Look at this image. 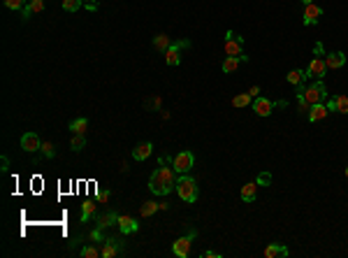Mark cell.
I'll return each instance as SVG.
<instances>
[{
	"label": "cell",
	"instance_id": "obj_1",
	"mask_svg": "<svg viewBox=\"0 0 348 258\" xmlns=\"http://www.w3.org/2000/svg\"><path fill=\"white\" fill-rule=\"evenodd\" d=\"M177 186V170L172 165V156H160L158 158V168L153 170L151 179H149V189L153 195H170Z\"/></svg>",
	"mask_w": 348,
	"mask_h": 258
},
{
	"label": "cell",
	"instance_id": "obj_2",
	"mask_svg": "<svg viewBox=\"0 0 348 258\" xmlns=\"http://www.w3.org/2000/svg\"><path fill=\"white\" fill-rule=\"evenodd\" d=\"M325 72H327V65H325V49H323V42H316L313 47V58H311L309 68L304 70V77L306 79H323Z\"/></svg>",
	"mask_w": 348,
	"mask_h": 258
},
{
	"label": "cell",
	"instance_id": "obj_3",
	"mask_svg": "<svg viewBox=\"0 0 348 258\" xmlns=\"http://www.w3.org/2000/svg\"><path fill=\"white\" fill-rule=\"evenodd\" d=\"M174 191H177L179 198H181L184 202H188V205L197 202V195H200V191H197V182L190 175H179Z\"/></svg>",
	"mask_w": 348,
	"mask_h": 258
},
{
	"label": "cell",
	"instance_id": "obj_4",
	"mask_svg": "<svg viewBox=\"0 0 348 258\" xmlns=\"http://www.w3.org/2000/svg\"><path fill=\"white\" fill-rule=\"evenodd\" d=\"M329 98L327 88H325L323 79H313L309 86H304V100L309 105H318V102H325Z\"/></svg>",
	"mask_w": 348,
	"mask_h": 258
},
{
	"label": "cell",
	"instance_id": "obj_5",
	"mask_svg": "<svg viewBox=\"0 0 348 258\" xmlns=\"http://www.w3.org/2000/svg\"><path fill=\"white\" fill-rule=\"evenodd\" d=\"M197 237V230L195 228H190L188 235H184V237H179L172 242V253L177 258H188L190 256V246H193V242H195Z\"/></svg>",
	"mask_w": 348,
	"mask_h": 258
},
{
	"label": "cell",
	"instance_id": "obj_6",
	"mask_svg": "<svg viewBox=\"0 0 348 258\" xmlns=\"http://www.w3.org/2000/svg\"><path fill=\"white\" fill-rule=\"evenodd\" d=\"M223 51H225V56H244V38L234 31H228L223 40Z\"/></svg>",
	"mask_w": 348,
	"mask_h": 258
},
{
	"label": "cell",
	"instance_id": "obj_7",
	"mask_svg": "<svg viewBox=\"0 0 348 258\" xmlns=\"http://www.w3.org/2000/svg\"><path fill=\"white\" fill-rule=\"evenodd\" d=\"M100 253L102 258H116V256H123L126 253V242L121 237H105L100 246Z\"/></svg>",
	"mask_w": 348,
	"mask_h": 258
},
{
	"label": "cell",
	"instance_id": "obj_8",
	"mask_svg": "<svg viewBox=\"0 0 348 258\" xmlns=\"http://www.w3.org/2000/svg\"><path fill=\"white\" fill-rule=\"evenodd\" d=\"M172 165H174V170H177V175H188L190 170H193V165H195V154L193 151H179L177 156L172 158Z\"/></svg>",
	"mask_w": 348,
	"mask_h": 258
},
{
	"label": "cell",
	"instance_id": "obj_9",
	"mask_svg": "<svg viewBox=\"0 0 348 258\" xmlns=\"http://www.w3.org/2000/svg\"><path fill=\"white\" fill-rule=\"evenodd\" d=\"M188 47H190V40H179V42H172V47L163 54L165 63L172 65V68L179 65V63H181V49H188Z\"/></svg>",
	"mask_w": 348,
	"mask_h": 258
},
{
	"label": "cell",
	"instance_id": "obj_10",
	"mask_svg": "<svg viewBox=\"0 0 348 258\" xmlns=\"http://www.w3.org/2000/svg\"><path fill=\"white\" fill-rule=\"evenodd\" d=\"M253 112L258 114V116H269V114L276 109V102L269 100V98H265V95H258V98H253Z\"/></svg>",
	"mask_w": 348,
	"mask_h": 258
},
{
	"label": "cell",
	"instance_id": "obj_11",
	"mask_svg": "<svg viewBox=\"0 0 348 258\" xmlns=\"http://www.w3.org/2000/svg\"><path fill=\"white\" fill-rule=\"evenodd\" d=\"M323 17V7H318L316 3H311V5H304V14H302V24L304 26H316Z\"/></svg>",
	"mask_w": 348,
	"mask_h": 258
},
{
	"label": "cell",
	"instance_id": "obj_12",
	"mask_svg": "<svg viewBox=\"0 0 348 258\" xmlns=\"http://www.w3.org/2000/svg\"><path fill=\"white\" fill-rule=\"evenodd\" d=\"M21 149L28 151V154H38L40 149H42V140H40L38 133H26V135H21Z\"/></svg>",
	"mask_w": 348,
	"mask_h": 258
},
{
	"label": "cell",
	"instance_id": "obj_13",
	"mask_svg": "<svg viewBox=\"0 0 348 258\" xmlns=\"http://www.w3.org/2000/svg\"><path fill=\"white\" fill-rule=\"evenodd\" d=\"M119 233L121 235H135L139 230V223L135 216H128V214H119Z\"/></svg>",
	"mask_w": 348,
	"mask_h": 258
},
{
	"label": "cell",
	"instance_id": "obj_14",
	"mask_svg": "<svg viewBox=\"0 0 348 258\" xmlns=\"http://www.w3.org/2000/svg\"><path fill=\"white\" fill-rule=\"evenodd\" d=\"M262 256L265 258H288L290 256V249H288L285 244H281V242H272V244L265 246Z\"/></svg>",
	"mask_w": 348,
	"mask_h": 258
},
{
	"label": "cell",
	"instance_id": "obj_15",
	"mask_svg": "<svg viewBox=\"0 0 348 258\" xmlns=\"http://www.w3.org/2000/svg\"><path fill=\"white\" fill-rule=\"evenodd\" d=\"M116 223H119V214L114 209H109V212H105V214H100L95 219V228H100V230H107V228L116 226Z\"/></svg>",
	"mask_w": 348,
	"mask_h": 258
},
{
	"label": "cell",
	"instance_id": "obj_16",
	"mask_svg": "<svg viewBox=\"0 0 348 258\" xmlns=\"http://www.w3.org/2000/svg\"><path fill=\"white\" fill-rule=\"evenodd\" d=\"M45 3H47V0H28V3H26V7H24V12H21V19L28 21L33 14L45 12Z\"/></svg>",
	"mask_w": 348,
	"mask_h": 258
},
{
	"label": "cell",
	"instance_id": "obj_17",
	"mask_svg": "<svg viewBox=\"0 0 348 258\" xmlns=\"http://www.w3.org/2000/svg\"><path fill=\"white\" fill-rule=\"evenodd\" d=\"M325 65L327 70H339L346 65V54L343 51H332V54H325Z\"/></svg>",
	"mask_w": 348,
	"mask_h": 258
},
{
	"label": "cell",
	"instance_id": "obj_18",
	"mask_svg": "<svg viewBox=\"0 0 348 258\" xmlns=\"http://www.w3.org/2000/svg\"><path fill=\"white\" fill-rule=\"evenodd\" d=\"M327 114H329L327 105H325V102H318V105H311L309 114H306V119H309L311 123H318V121H323Z\"/></svg>",
	"mask_w": 348,
	"mask_h": 258
},
{
	"label": "cell",
	"instance_id": "obj_19",
	"mask_svg": "<svg viewBox=\"0 0 348 258\" xmlns=\"http://www.w3.org/2000/svg\"><path fill=\"white\" fill-rule=\"evenodd\" d=\"M95 209H98V200H84L82 202V216H79V219H82V223H89L91 219H93L95 216Z\"/></svg>",
	"mask_w": 348,
	"mask_h": 258
},
{
	"label": "cell",
	"instance_id": "obj_20",
	"mask_svg": "<svg viewBox=\"0 0 348 258\" xmlns=\"http://www.w3.org/2000/svg\"><path fill=\"white\" fill-rule=\"evenodd\" d=\"M255 195H258V182H248L241 186L239 198L244 202H255Z\"/></svg>",
	"mask_w": 348,
	"mask_h": 258
},
{
	"label": "cell",
	"instance_id": "obj_21",
	"mask_svg": "<svg viewBox=\"0 0 348 258\" xmlns=\"http://www.w3.org/2000/svg\"><path fill=\"white\" fill-rule=\"evenodd\" d=\"M244 61H248V56H225V61L221 63V70L225 72V75H230V72H234V70L239 68V63H244Z\"/></svg>",
	"mask_w": 348,
	"mask_h": 258
},
{
	"label": "cell",
	"instance_id": "obj_22",
	"mask_svg": "<svg viewBox=\"0 0 348 258\" xmlns=\"http://www.w3.org/2000/svg\"><path fill=\"white\" fill-rule=\"evenodd\" d=\"M151 151H153L151 142H139V145L133 149V158L135 161H146V158L151 156Z\"/></svg>",
	"mask_w": 348,
	"mask_h": 258
},
{
	"label": "cell",
	"instance_id": "obj_23",
	"mask_svg": "<svg viewBox=\"0 0 348 258\" xmlns=\"http://www.w3.org/2000/svg\"><path fill=\"white\" fill-rule=\"evenodd\" d=\"M156 212H160V202L156 200H146L142 207H139V214L144 216V219H149V216H153Z\"/></svg>",
	"mask_w": 348,
	"mask_h": 258
},
{
	"label": "cell",
	"instance_id": "obj_24",
	"mask_svg": "<svg viewBox=\"0 0 348 258\" xmlns=\"http://www.w3.org/2000/svg\"><path fill=\"white\" fill-rule=\"evenodd\" d=\"M84 147H86V133H72V138H70V149L82 151Z\"/></svg>",
	"mask_w": 348,
	"mask_h": 258
},
{
	"label": "cell",
	"instance_id": "obj_25",
	"mask_svg": "<svg viewBox=\"0 0 348 258\" xmlns=\"http://www.w3.org/2000/svg\"><path fill=\"white\" fill-rule=\"evenodd\" d=\"M153 47H156V49L158 51H167L172 47V40H170V35H165V33H160V35H156V38H153Z\"/></svg>",
	"mask_w": 348,
	"mask_h": 258
},
{
	"label": "cell",
	"instance_id": "obj_26",
	"mask_svg": "<svg viewBox=\"0 0 348 258\" xmlns=\"http://www.w3.org/2000/svg\"><path fill=\"white\" fill-rule=\"evenodd\" d=\"M70 131L72 133H86L89 131V119L86 116H77V119L70 121Z\"/></svg>",
	"mask_w": 348,
	"mask_h": 258
},
{
	"label": "cell",
	"instance_id": "obj_27",
	"mask_svg": "<svg viewBox=\"0 0 348 258\" xmlns=\"http://www.w3.org/2000/svg\"><path fill=\"white\" fill-rule=\"evenodd\" d=\"M285 79H288V84H292V86H302L306 77H304V70H290Z\"/></svg>",
	"mask_w": 348,
	"mask_h": 258
},
{
	"label": "cell",
	"instance_id": "obj_28",
	"mask_svg": "<svg viewBox=\"0 0 348 258\" xmlns=\"http://www.w3.org/2000/svg\"><path fill=\"white\" fill-rule=\"evenodd\" d=\"M251 100H253V95L248 93H239V95H234L232 98V107H248L251 105Z\"/></svg>",
	"mask_w": 348,
	"mask_h": 258
},
{
	"label": "cell",
	"instance_id": "obj_29",
	"mask_svg": "<svg viewBox=\"0 0 348 258\" xmlns=\"http://www.w3.org/2000/svg\"><path fill=\"white\" fill-rule=\"evenodd\" d=\"M79 253H82L84 258H98V256H102V253H100V249H98V246H93V244H86V246H84V249H82V251H79Z\"/></svg>",
	"mask_w": 348,
	"mask_h": 258
},
{
	"label": "cell",
	"instance_id": "obj_30",
	"mask_svg": "<svg viewBox=\"0 0 348 258\" xmlns=\"http://www.w3.org/2000/svg\"><path fill=\"white\" fill-rule=\"evenodd\" d=\"M5 7L7 10H12V12H24L26 0H5Z\"/></svg>",
	"mask_w": 348,
	"mask_h": 258
},
{
	"label": "cell",
	"instance_id": "obj_31",
	"mask_svg": "<svg viewBox=\"0 0 348 258\" xmlns=\"http://www.w3.org/2000/svg\"><path fill=\"white\" fill-rule=\"evenodd\" d=\"M40 151H42V156L49 158V161H51V158H56V147L51 145V142H42V149H40Z\"/></svg>",
	"mask_w": 348,
	"mask_h": 258
},
{
	"label": "cell",
	"instance_id": "obj_32",
	"mask_svg": "<svg viewBox=\"0 0 348 258\" xmlns=\"http://www.w3.org/2000/svg\"><path fill=\"white\" fill-rule=\"evenodd\" d=\"M82 5H84L82 0H63V10H65V12H77Z\"/></svg>",
	"mask_w": 348,
	"mask_h": 258
},
{
	"label": "cell",
	"instance_id": "obj_33",
	"mask_svg": "<svg viewBox=\"0 0 348 258\" xmlns=\"http://www.w3.org/2000/svg\"><path fill=\"white\" fill-rule=\"evenodd\" d=\"M109 198H112V191H109V189H102V186L98 189V193H95V200H98V202H107Z\"/></svg>",
	"mask_w": 348,
	"mask_h": 258
},
{
	"label": "cell",
	"instance_id": "obj_34",
	"mask_svg": "<svg viewBox=\"0 0 348 258\" xmlns=\"http://www.w3.org/2000/svg\"><path fill=\"white\" fill-rule=\"evenodd\" d=\"M202 258H221V253L214 251V249H207V251L202 253Z\"/></svg>",
	"mask_w": 348,
	"mask_h": 258
},
{
	"label": "cell",
	"instance_id": "obj_35",
	"mask_svg": "<svg viewBox=\"0 0 348 258\" xmlns=\"http://www.w3.org/2000/svg\"><path fill=\"white\" fill-rule=\"evenodd\" d=\"M248 93L253 95V98H258V95H260V86H251V88H248Z\"/></svg>",
	"mask_w": 348,
	"mask_h": 258
},
{
	"label": "cell",
	"instance_id": "obj_36",
	"mask_svg": "<svg viewBox=\"0 0 348 258\" xmlns=\"http://www.w3.org/2000/svg\"><path fill=\"white\" fill-rule=\"evenodd\" d=\"M267 182H269V175H260V182H258V186H260V184H267Z\"/></svg>",
	"mask_w": 348,
	"mask_h": 258
},
{
	"label": "cell",
	"instance_id": "obj_37",
	"mask_svg": "<svg viewBox=\"0 0 348 258\" xmlns=\"http://www.w3.org/2000/svg\"><path fill=\"white\" fill-rule=\"evenodd\" d=\"M302 3H304V5H311V3H313V0H302Z\"/></svg>",
	"mask_w": 348,
	"mask_h": 258
},
{
	"label": "cell",
	"instance_id": "obj_38",
	"mask_svg": "<svg viewBox=\"0 0 348 258\" xmlns=\"http://www.w3.org/2000/svg\"><path fill=\"white\" fill-rule=\"evenodd\" d=\"M346 177H348V168H346Z\"/></svg>",
	"mask_w": 348,
	"mask_h": 258
}]
</instances>
